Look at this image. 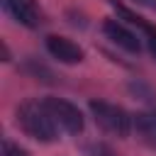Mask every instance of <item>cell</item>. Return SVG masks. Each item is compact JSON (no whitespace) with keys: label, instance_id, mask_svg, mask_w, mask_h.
<instances>
[{"label":"cell","instance_id":"8","mask_svg":"<svg viewBox=\"0 0 156 156\" xmlns=\"http://www.w3.org/2000/svg\"><path fill=\"white\" fill-rule=\"evenodd\" d=\"M132 132L144 146L156 149V110H141L132 115Z\"/></svg>","mask_w":156,"mask_h":156},{"label":"cell","instance_id":"13","mask_svg":"<svg viewBox=\"0 0 156 156\" xmlns=\"http://www.w3.org/2000/svg\"><path fill=\"white\" fill-rule=\"evenodd\" d=\"M134 5H139V7H144V10H151V12H156V0H132Z\"/></svg>","mask_w":156,"mask_h":156},{"label":"cell","instance_id":"6","mask_svg":"<svg viewBox=\"0 0 156 156\" xmlns=\"http://www.w3.org/2000/svg\"><path fill=\"white\" fill-rule=\"evenodd\" d=\"M110 5H112V10L117 12V17L119 20H124L127 24H132V27H136L139 32H141V39L146 41V49L151 51V56L156 58V24H151V22H146L141 15H136L134 10H129L127 5H122V2H117V0H107Z\"/></svg>","mask_w":156,"mask_h":156},{"label":"cell","instance_id":"5","mask_svg":"<svg viewBox=\"0 0 156 156\" xmlns=\"http://www.w3.org/2000/svg\"><path fill=\"white\" fill-rule=\"evenodd\" d=\"M44 46H46V51H49L51 58H56L58 63H66V66H76V63H80L83 56H85L83 49H80L73 39L58 37V34H49V37L44 39Z\"/></svg>","mask_w":156,"mask_h":156},{"label":"cell","instance_id":"9","mask_svg":"<svg viewBox=\"0 0 156 156\" xmlns=\"http://www.w3.org/2000/svg\"><path fill=\"white\" fill-rule=\"evenodd\" d=\"M24 68H27V73H29V76H34L37 80H44V83H54V73H51V71H49L46 66L37 63L34 58H29Z\"/></svg>","mask_w":156,"mask_h":156},{"label":"cell","instance_id":"12","mask_svg":"<svg viewBox=\"0 0 156 156\" xmlns=\"http://www.w3.org/2000/svg\"><path fill=\"white\" fill-rule=\"evenodd\" d=\"M85 156H112V149H107L105 144H88Z\"/></svg>","mask_w":156,"mask_h":156},{"label":"cell","instance_id":"3","mask_svg":"<svg viewBox=\"0 0 156 156\" xmlns=\"http://www.w3.org/2000/svg\"><path fill=\"white\" fill-rule=\"evenodd\" d=\"M41 102H44V107L49 110V115H51V119L56 122V127H58L61 134H68V136L83 134V129H85V117H83V112H80L78 105H73L71 100H63V98H54V95L41 98Z\"/></svg>","mask_w":156,"mask_h":156},{"label":"cell","instance_id":"4","mask_svg":"<svg viewBox=\"0 0 156 156\" xmlns=\"http://www.w3.org/2000/svg\"><path fill=\"white\" fill-rule=\"evenodd\" d=\"M102 34L105 39H110V44H115L117 49L136 56L141 54V37H136V32L132 29V24H127L119 17H107L102 22Z\"/></svg>","mask_w":156,"mask_h":156},{"label":"cell","instance_id":"7","mask_svg":"<svg viewBox=\"0 0 156 156\" xmlns=\"http://www.w3.org/2000/svg\"><path fill=\"white\" fill-rule=\"evenodd\" d=\"M2 10L27 29H37L41 24V12L34 0H2Z\"/></svg>","mask_w":156,"mask_h":156},{"label":"cell","instance_id":"1","mask_svg":"<svg viewBox=\"0 0 156 156\" xmlns=\"http://www.w3.org/2000/svg\"><path fill=\"white\" fill-rule=\"evenodd\" d=\"M17 124H20V129L29 139H34L39 144H54L58 139V134H61L58 127H56V122L51 119V115H49V110L44 107L41 100H27V102H22L17 107Z\"/></svg>","mask_w":156,"mask_h":156},{"label":"cell","instance_id":"11","mask_svg":"<svg viewBox=\"0 0 156 156\" xmlns=\"http://www.w3.org/2000/svg\"><path fill=\"white\" fill-rule=\"evenodd\" d=\"M0 156H27V151H24L20 144H15V141L2 139V151H0Z\"/></svg>","mask_w":156,"mask_h":156},{"label":"cell","instance_id":"10","mask_svg":"<svg viewBox=\"0 0 156 156\" xmlns=\"http://www.w3.org/2000/svg\"><path fill=\"white\" fill-rule=\"evenodd\" d=\"M129 90L139 98V100H146V102H156V95H154V90L151 88H146V85H141V83H132L129 85Z\"/></svg>","mask_w":156,"mask_h":156},{"label":"cell","instance_id":"2","mask_svg":"<svg viewBox=\"0 0 156 156\" xmlns=\"http://www.w3.org/2000/svg\"><path fill=\"white\" fill-rule=\"evenodd\" d=\"M88 110H90V117L95 119V124L102 132H107L117 139H124L132 132V115L122 105H115V102H107V100H90Z\"/></svg>","mask_w":156,"mask_h":156}]
</instances>
